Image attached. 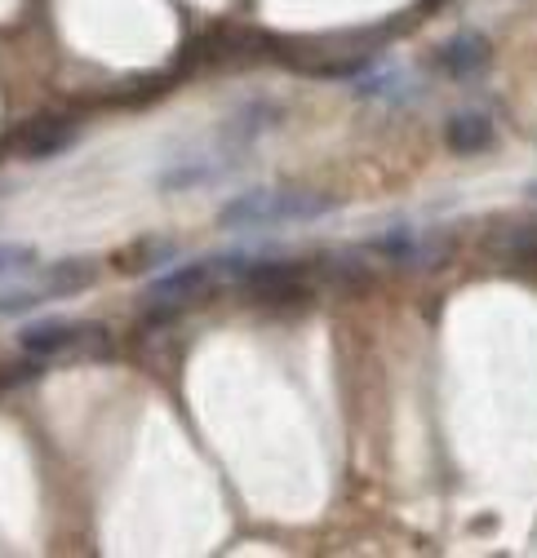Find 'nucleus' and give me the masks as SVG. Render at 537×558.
I'll use <instances>...</instances> for the list:
<instances>
[{
	"label": "nucleus",
	"instance_id": "nucleus-4",
	"mask_svg": "<svg viewBox=\"0 0 537 558\" xmlns=\"http://www.w3.org/2000/svg\"><path fill=\"white\" fill-rule=\"evenodd\" d=\"M489 40L480 36V32H457V36H449L444 45H440V53H435V66L444 76H453V81H472V76H480L485 66H489Z\"/></svg>",
	"mask_w": 537,
	"mask_h": 558
},
{
	"label": "nucleus",
	"instance_id": "nucleus-7",
	"mask_svg": "<svg viewBox=\"0 0 537 558\" xmlns=\"http://www.w3.org/2000/svg\"><path fill=\"white\" fill-rule=\"evenodd\" d=\"M94 279H98V266L90 257H62V262H53V266L40 270V284L36 289L45 298H72V293L90 289Z\"/></svg>",
	"mask_w": 537,
	"mask_h": 558
},
{
	"label": "nucleus",
	"instance_id": "nucleus-12",
	"mask_svg": "<svg viewBox=\"0 0 537 558\" xmlns=\"http://www.w3.org/2000/svg\"><path fill=\"white\" fill-rule=\"evenodd\" d=\"M528 199H537V182H533V186H528Z\"/></svg>",
	"mask_w": 537,
	"mask_h": 558
},
{
	"label": "nucleus",
	"instance_id": "nucleus-1",
	"mask_svg": "<svg viewBox=\"0 0 537 558\" xmlns=\"http://www.w3.org/2000/svg\"><path fill=\"white\" fill-rule=\"evenodd\" d=\"M338 199L320 195V191H244L236 199L223 204L218 222L227 231H244V227H285V222H315L324 214H333Z\"/></svg>",
	"mask_w": 537,
	"mask_h": 558
},
{
	"label": "nucleus",
	"instance_id": "nucleus-10",
	"mask_svg": "<svg viewBox=\"0 0 537 558\" xmlns=\"http://www.w3.org/2000/svg\"><path fill=\"white\" fill-rule=\"evenodd\" d=\"M40 298H45L40 289H0V319H10V315L32 311Z\"/></svg>",
	"mask_w": 537,
	"mask_h": 558
},
{
	"label": "nucleus",
	"instance_id": "nucleus-3",
	"mask_svg": "<svg viewBox=\"0 0 537 558\" xmlns=\"http://www.w3.org/2000/svg\"><path fill=\"white\" fill-rule=\"evenodd\" d=\"M369 248L395 266H440L444 253H449V240H435V235H414V231H391V235H378L369 240Z\"/></svg>",
	"mask_w": 537,
	"mask_h": 558
},
{
	"label": "nucleus",
	"instance_id": "nucleus-5",
	"mask_svg": "<svg viewBox=\"0 0 537 558\" xmlns=\"http://www.w3.org/2000/svg\"><path fill=\"white\" fill-rule=\"evenodd\" d=\"M76 143V124L67 116H40L27 133H23V156L27 160H49L58 151H67Z\"/></svg>",
	"mask_w": 537,
	"mask_h": 558
},
{
	"label": "nucleus",
	"instance_id": "nucleus-9",
	"mask_svg": "<svg viewBox=\"0 0 537 558\" xmlns=\"http://www.w3.org/2000/svg\"><path fill=\"white\" fill-rule=\"evenodd\" d=\"M493 244H498V253H506V257H515V262L537 257V227H511V231L498 235Z\"/></svg>",
	"mask_w": 537,
	"mask_h": 558
},
{
	"label": "nucleus",
	"instance_id": "nucleus-11",
	"mask_svg": "<svg viewBox=\"0 0 537 558\" xmlns=\"http://www.w3.org/2000/svg\"><path fill=\"white\" fill-rule=\"evenodd\" d=\"M32 262H36V253H32L27 244H5V248H0V279L32 270Z\"/></svg>",
	"mask_w": 537,
	"mask_h": 558
},
{
	"label": "nucleus",
	"instance_id": "nucleus-8",
	"mask_svg": "<svg viewBox=\"0 0 537 558\" xmlns=\"http://www.w3.org/2000/svg\"><path fill=\"white\" fill-rule=\"evenodd\" d=\"M272 124H276V107H262V102H253V107H244L240 116H231L227 137H236V143H249V137H258L262 129H272Z\"/></svg>",
	"mask_w": 537,
	"mask_h": 558
},
{
	"label": "nucleus",
	"instance_id": "nucleus-6",
	"mask_svg": "<svg viewBox=\"0 0 537 558\" xmlns=\"http://www.w3.org/2000/svg\"><path fill=\"white\" fill-rule=\"evenodd\" d=\"M444 143H449L453 156H480V151L493 147V124L480 111H457L444 124Z\"/></svg>",
	"mask_w": 537,
	"mask_h": 558
},
{
	"label": "nucleus",
	"instance_id": "nucleus-2",
	"mask_svg": "<svg viewBox=\"0 0 537 558\" xmlns=\"http://www.w3.org/2000/svg\"><path fill=\"white\" fill-rule=\"evenodd\" d=\"M19 345L36 360L49 355H107V328L103 324H72V319H40L19 332Z\"/></svg>",
	"mask_w": 537,
	"mask_h": 558
},
{
	"label": "nucleus",
	"instance_id": "nucleus-13",
	"mask_svg": "<svg viewBox=\"0 0 537 558\" xmlns=\"http://www.w3.org/2000/svg\"><path fill=\"white\" fill-rule=\"evenodd\" d=\"M427 5H440V0H427Z\"/></svg>",
	"mask_w": 537,
	"mask_h": 558
}]
</instances>
